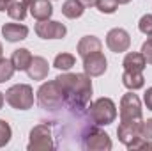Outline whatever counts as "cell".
I'll return each instance as SVG.
<instances>
[{"label":"cell","instance_id":"1","mask_svg":"<svg viewBox=\"0 0 152 151\" xmlns=\"http://www.w3.org/2000/svg\"><path fill=\"white\" fill-rule=\"evenodd\" d=\"M55 82L58 84L64 94V101L69 105V109H75L78 112L87 109L92 94V82L87 73H64L57 76Z\"/></svg>","mask_w":152,"mask_h":151},{"label":"cell","instance_id":"2","mask_svg":"<svg viewBox=\"0 0 152 151\" xmlns=\"http://www.w3.org/2000/svg\"><path fill=\"white\" fill-rule=\"evenodd\" d=\"M37 103L41 109H46V110H55V109H62V105L66 103L64 101V94L58 87V84L55 80L51 82H46L39 87L37 91Z\"/></svg>","mask_w":152,"mask_h":151},{"label":"cell","instance_id":"3","mask_svg":"<svg viewBox=\"0 0 152 151\" xmlns=\"http://www.w3.org/2000/svg\"><path fill=\"white\" fill-rule=\"evenodd\" d=\"M5 101L16 110H28L34 105V91L27 84L12 85L5 91Z\"/></svg>","mask_w":152,"mask_h":151},{"label":"cell","instance_id":"4","mask_svg":"<svg viewBox=\"0 0 152 151\" xmlns=\"http://www.w3.org/2000/svg\"><path fill=\"white\" fill-rule=\"evenodd\" d=\"M117 117V107L110 98H99L90 105V119L96 126H106Z\"/></svg>","mask_w":152,"mask_h":151},{"label":"cell","instance_id":"5","mask_svg":"<svg viewBox=\"0 0 152 151\" xmlns=\"http://www.w3.org/2000/svg\"><path fill=\"white\" fill-rule=\"evenodd\" d=\"M53 137H51V130L46 123L37 124L32 128L30 132V142H28V150L30 151H48L53 150Z\"/></svg>","mask_w":152,"mask_h":151},{"label":"cell","instance_id":"6","mask_svg":"<svg viewBox=\"0 0 152 151\" xmlns=\"http://www.w3.org/2000/svg\"><path fill=\"white\" fill-rule=\"evenodd\" d=\"M81 146L88 151H108L112 150V141H110L108 133H104L97 126H92L83 135V144Z\"/></svg>","mask_w":152,"mask_h":151},{"label":"cell","instance_id":"7","mask_svg":"<svg viewBox=\"0 0 152 151\" xmlns=\"http://www.w3.org/2000/svg\"><path fill=\"white\" fill-rule=\"evenodd\" d=\"M120 121H142V101L136 94L127 93L120 100Z\"/></svg>","mask_w":152,"mask_h":151},{"label":"cell","instance_id":"8","mask_svg":"<svg viewBox=\"0 0 152 151\" xmlns=\"http://www.w3.org/2000/svg\"><path fill=\"white\" fill-rule=\"evenodd\" d=\"M36 34L42 39H62L67 34L66 25L53 20H41L36 23Z\"/></svg>","mask_w":152,"mask_h":151},{"label":"cell","instance_id":"9","mask_svg":"<svg viewBox=\"0 0 152 151\" xmlns=\"http://www.w3.org/2000/svg\"><path fill=\"white\" fill-rule=\"evenodd\" d=\"M106 46L115 53L126 52L131 46V38L124 29H112L106 34Z\"/></svg>","mask_w":152,"mask_h":151},{"label":"cell","instance_id":"10","mask_svg":"<svg viewBox=\"0 0 152 151\" xmlns=\"http://www.w3.org/2000/svg\"><path fill=\"white\" fill-rule=\"evenodd\" d=\"M106 57L101 52L90 53L87 57H83V70L88 76H101L106 71Z\"/></svg>","mask_w":152,"mask_h":151},{"label":"cell","instance_id":"11","mask_svg":"<svg viewBox=\"0 0 152 151\" xmlns=\"http://www.w3.org/2000/svg\"><path fill=\"white\" fill-rule=\"evenodd\" d=\"M142 121H120V124L117 128L118 141L124 142L126 146H129L134 139H138L140 137V123Z\"/></svg>","mask_w":152,"mask_h":151},{"label":"cell","instance_id":"12","mask_svg":"<svg viewBox=\"0 0 152 151\" xmlns=\"http://www.w3.org/2000/svg\"><path fill=\"white\" fill-rule=\"evenodd\" d=\"M2 36L9 43H18L28 36V29L21 23H5L2 27Z\"/></svg>","mask_w":152,"mask_h":151},{"label":"cell","instance_id":"13","mask_svg":"<svg viewBox=\"0 0 152 151\" xmlns=\"http://www.w3.org/2000/svg\"><path fill=\"white\" fill-rule=\"evenodd\" d=\"M48 61L42 57H32L28 68H27V75L32 80H44L48 76Z\"/></svg>","mask_w":152,"mask_h":151},{"label":"cell","instance_id":"14","mask_svg":"<svg viewBox=\"0 0 152 151\" xmlns=\"http://www.w3.org/2000/svg\"><path fill=\"white\" fill-rule=\"evenodd\" d=\"M76 50H78L80 57L83 59V57H87V55H90V53L101 52V50H103V43L96 38V36H85V38L80 39Z\"/></svg>","mask_w":152,"mask_h":151},{"label":"cell","instance_id":"15","mask_svg":"<svg viewBox=\"0 0 152 151\" xmlns=\"http://www.w3.org/2000/svg\"><path fill=\"white\" fill-rule=\"evenodd\" d=\"M30 14L41 21V20H50V16L53 14V7L50 4V0H32L30 2Z\"/></svg>","mask_w":152,"mask_h":151},{"label":"cell","instance_id":"16","mask_svg":"<svg viewBox=\"0 0 152 151\" xmlns=\"http://www.w3.org/2000/svg\"><path fill=\"white\" fill-rule=\"evenodd\" d=\"M124 70H131V71H143L147 66L145 57L142 55V52H129L124 57Z\"/></svg>","mask_w":152,"mask_h":151},{"label":"cell","instance_id":"17","mask_svg":"<svg viewBox=\"0 0 152 151\" xmlns=\"http://www.w3.org/2000/svg\"><path fill=\"white\" fill-rule=\"evenodd\" d=\"M30 61H32V53L27 48H20V50H14L12 52L11 62H12L14 70H18V71H27Z\"/></svg>","mask_w":152,"mask_h":151},{"label":"cell","instance_id":"18","mask_svg":"<svg viewBox=\"0 0 152 151\" xmlns=\"http://www.w3.org/2000/svg\"><path fill=\"white\" fill-rule=\"evenodd\" d=\"M122 84L131 89V91H136V89H142L143 84H145V78L142 75V71H131V70H126L124 75H122Z\"/></svg>","mask_w":152,"mask_h":151},{"label":"cell","instance_id":"19","mask_svg":"<svg viewBox=\"0 0 152 151\" xmlns=\"http://www.w3.org/2000/svg\"><path fill=\"white\" fill-rule=\"evenodd\" d=\"M30 2H32V0H14V2L9 5L7 14H9L12 20H18V21L25 20V16H27V9L30 7Z\"/></svg>","mask_w":152,"mask_h":151},{"label":"cell","instance_id":"20","mask_svg":"<svg viewBox=\"0 0 152 151\" xmlns=\"http://www.w3.org/2000/svg\"><path fill=\"white\" fill-rule=\"evenodd\" d=\"M83 11H85V7L80 0H66L64 5H62V14L66 18H71V20L80 18L83 14Z\"/></svg>","mask_w":152,"mask_h":151},{"label":"cell","instance_id":"21","mask_svg":"<svg viewBox=\"0 0 152 151\" xmlns=\"http://www.w3.org/2000/svg\"><path fill=\"white\" fill-rule=\"evenodd\" d=\"M75 62H76L75 55H71V53H58V55L55 57V61H53V66H55L57 70L67 71V70H71V68L75 66Z\"/></svg>","mask_w":152,"mask_h":151},{"label":"cell","instance_id":"22","mask_svg":"<svg viewBox=\"0 0 152 151\" xmlns=\"http://www.w3.org/2000/svg\"><path fill=\"white\" fill-rule=\"evenodd\" d=\"M14 66L11 62V59H0V84L5 82V80H11V76L14 75Z\"/></svg>","mask_w":152,"mask_h":151},{"label":"cell","instance_id":"23","mask_svg":"<svg viewBox=\"0 0 152 151\" xmlns=\"http://www.w3.org/2000/svg\"><path fill=\"white\" fill-rule=\"evenodd\" d=\"M96 7L103 14H113L115 11H117V7H118V2L117 0H97Z\"/></svg>","mask_w":152,"mask_h":151},{"label":"cell","instance_id":"24","mask_svg":"<svg viewBox=\"0 0 152 151\" xmlns=\"http://www.w3.org/2000/svg\"><path fill=\"white\" fill-rule=\"evenodd\" d=\"M11 135H12V130H11L9 123L4 121V119H0V148H4L5 144H9Z\"/></svg>","mask_w":152,"mask_h":151},{"label":"cell","instance_id":"25","mask_svg":"<svg viewBox=\"0 0 152 151\" xmlns=\"http://www.w3.org/2000/svg\"><path fill=\"white\" fill-rule=\"evenodd\" d=\"M138 29H140V32H143L145 36H151L152 34V14H145V16L140 18Z\"/></svg>","mask_w":152,"mask_h":151},{"label":"cell","instance_id":"26","mask_svg":"<svg viewBox=\"0 0 152 151\" xmlns=\"http://www.w3.org/2000/svg\"><path fill=\"white\" fill-rule=\"evenodd\" d=\"M140 135L147 141H152V119L142 121L140 123Z\"/></svg>","mask_w":152,"mask_h":151},{"label":"cell","instance_id":"27","mask_svg":"<svg viewBox=\"0 0 152 151\" xmlns=\"http://www.w3.org/2000/svg\"><path fill=\"white\" fill-rule=\"evenodd\" d=\"M142 55L145 57L147 64H152V43L149 41V39L142 44Z\"/></svg>","mask_w":152,"mask_h":151},{"label":"cell","instance_id":"28","mask_svg":"<svg viewBox=\"0 0 152 151\" xmlns=\"http://www.w3.org/2000/svg\"><path fill=\"white\" fill-rule=\"evenodd\" d=\"M143 101H145V105H147V109L152 110V87L147 89V93H145V96H143Z\"/></svg>","mask_w":152,"mask_h":151},{"label":"cell","instance_id":"29","mask_svg":"<svg viewBox=\"0 0 152 151\" xmlns=\"http://www.w3.org/2000/svg\"><path fill=\"white\" fill-rule=\"evenodd\" d=\"M12 2H14V0H0V11H7Z\"/></svg>","mask_w":152,"mask_h":151},{"label":"cell","instance_id":"30","mask_svg":"<svg viewBox=\"0 0 152 151\" xmlns=\"http://www.w3.org/2000/svg\"><path fill=\"white\" fill-rule=\"evenodd\" d=\"M80 2L83 4V7H94L97 4V0H80Z\"/></svg>","mask_w":152,"mask_h":151},{"label":"cell","instance_id":"31","mask_svg":"<svg viewBox=\"0 0 152 151\" xmlns=\"http://www.w3.org/2000/svg\"><path fill=\"white\" fill-rule=\"evenodd\" d=\"M4 100H5V96L0 93V109H2V105H4Z\"/></svg>","mask_w":152,"mask_h":151},{"label":"cell","instance_id":"32","mask_svg":"<svg viewBox=\"0 0 152 151\" xmlns=\"http://www.w3.org/2000/svg\"><path fill=\"white\" fill-rule=\"evenodd\" d=\"M117 2H118V4H129L131 0H117Z\"/></svg>","mask_w":152,"mask_h":151},{"label":"cell","instance_id":"33","mask_svg":"<svg viewBox=\"0 0 152 151\" xmlns=\"http://www.w3.org/2000/svg\"><path fill=\"white\" fill-rule=\"evenodd\" d=\"M2 52H4V48H2V43H0V59H2Z\"/></svg>","mask_w":152,"mask_h":151},{"label":"cell","instance_id":"34","mask_svg":"<svg viewBox=\"0 0 152 151\" xmlns=\"http://www.w3.org/2000/svg\"><path fill=\"white\" fill-rule=\"evenodd\" d=\"M147 38H149V41H151V43H152V34H151V36H147Z\"/></svg>","mask_w":152,"mask_h":151}]
</instances>
